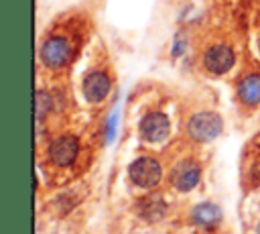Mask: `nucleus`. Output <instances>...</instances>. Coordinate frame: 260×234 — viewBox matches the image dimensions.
I'll return each instance as SVG.
<instances>
[{
  "mask_svg": "<svg viewBox=\"0 0 260 234\" xmlns=\"http://www.w3.org/2000/svg\"><path fill=\"white\" fill-rule=\"evenodd\" d=\"M39 55H41V61H43L45 67H49V69H61L75 55L73 39L69 35L55 33V35H51V37H47L43 41Z\"/></svg>",
  "mask_w": 260,
  "mask_h": 234,
  "instance_id": "nucleus-1",
  "label": "nucleus"
},
{
  "mask_svg": "<svg viewBox=\"0 0 260 234\" xmlns=\"http://www.w3.org/2000/svg\"><path fill=\"white\" fill-rule=\"evenodd\" d=\"M234 61H236V53H234L232 45H228L225 41L209 43L201 55V63H203L205 71H209L213 75L228 73L234 67Z\"/></svg>",
  "mask_w": 260,
  "mask_h": 234,
  "instance_id": "nucleus-2",
  "label": "nucleus"
},
{
  "mask_svg": "<svg viewBox=\"0 0 260 234\" xmlns=\"http://www.w3.org/2000/svg\"><path fill=\"white\" fill-rule=\"evenodd\" d=\"M219 132H221V118L211 110L197 112L187 120V134L195 142L213 140Z\"/></svg>",
  "mask_w": 260,
  "mask_h": 234,
  "instance_id": "nucleus-3",
  "label": "nucleus"
},
{
  "mask_svg": "<svg viewBox=\"0 0 260 234\" xmlns=\"http://www.w3.org/2000/svg\"><path fill=\"white\" fill-rule=\"evenodd\" d=\"M128 175L138 187L148 189V187H154L160 181V165L152 157H138L130 165Z\"/></svg>",
  "mask_w": 260,
  "mask_h": 234,
  "instance_id": "nucleus-4",
  "label": "nucleus"
},
{
  "mask_svg": "<svg viewBox=\"0 0 260 234\" xmlns=\"http://www.w3.org/2000/svg\"><path fill=\"white\" fill-rule=\"evenodd\" d=\"M79 140L73 134H61L49 144V159L57 167H67L77 159Z\"/></svg>",
  "mask_w": 260,
  "mask_h": 234,
  "instance_id": "nucleus-5",
  "label": "nucleus"
},
{
  "mask_svg": "<svg viewBox=\"0 0 260 234\" xmlns=\"http://www.w3.org/2000/svg\"><path fill=\"white\" fill-rule=\"evenodd\" d=\"M81 87H83V96H85L87 102L100 104V102H104L108 98V94L112 90V79H110V75L106 71L93 69L83 77V85Z\"/></svg>",
  "mask_w": 260,
  "mask_h": 234,
  "instance_id": "nucleus-6",
  "label": "nucleus"
},
{
  "mask_svg": "<svg viewBox=\"0 0 260 234\" xmlns=\"http://www.w3.org/2000/svg\"><path fill=\"white\" fill-rule=\"evenodd\" d=\"M171 122L162 112H150L140 120V134L148 142H160L169 136Z\"/></svg>",
  "mask_w": 260,
  "mask_h": 234,
  "instance_id": "nucleus-7",
  "label": "nucleus"
},
{
  "mask_svg": "<svg viewBox=\"0 0 260 234\" xmlns=\"http://www.w3.org/2000/svg\"><path fill=\"white\" fill-rule=\"evenodd\" d=\"M199 175H201V169L195 161H181L173 169L171 179H173V185L179 191H189L199 183Z\"/></svg>",
  "mask_w": 260,
  "mask_h": 234,
  "instance_id": "nucleus-8",
  "label": "nucleus"
},
{
  "mask_svg": "<svg viewBox=\"0 0 260 234\" xmlns=\"http://www.w3.org/2000/svg\"><path fill=\"white\" fill-rule=\"evenodd\" d=\"M238 98L246 106L260 104V75L258 73H250L238 81Z\"/></svg>",
  "mask_w": 260,
  "mask_h": 234,
  "instance_id": "nucleus-9",
  "label": "nucleus"
},
{
  "mask_svg": "<svg viewBox=\"0 0 260 234\" xmlns=\"http://www.w3.org/2000/svg\"><path fill=\"white\" fill-rule=\"evenodd\" d=\"M193 220L197 224H201V226H213V224H217L221 220V212L213 203H199L193 210Z\"/></svg>",
  "mask_w": 260,
  "mask_h": 234,
  "instance_id": "nucleus-10",
  "label": "nucleus"
},
{
  "mask_svg": "<svg viewBox=\"0 0 260 234\" xmlns=\"http://www.w3.org/2000/svg\"><path fill=\"white\" fill-rule=\"evenodd\" d=\"M51 110V98L45 92H37V120H43L45 114Z\"/></svg>",
  "mask_w": 260,
  "mask_h": 234,
  "instance_id": "nucleus-11",
  "label": "nucleus"
},
{
  "mask_svg": "<svg viewBox=\"0 0 260 234\" xmlns=\"http://www.w3.org/2000/svg\"><path fill=\"white\" fill-rule=\"evenodd\" d=\"M258 234H260V226H258Z\"/></svg>",
  "mask_w": 260,
  "mask_h": 234,
  "instance_id": "nucleus-12",
  "label": "nucleus"
},
{
  "mask_svg": "<svg viewBox=\"0 0 260 234\" xmlns=\"http://www.w3.org/2000/svg\"><path fill=\"white\" fill-rule=\"evenodd\" d=\"M258 49H260V41H258Z\"/></svg>",
  "mask_w": 260,
  "mask_h": 234,
  "instance_id": "nucleus-13",
  "label": "nucleus"
}]
</instances>
